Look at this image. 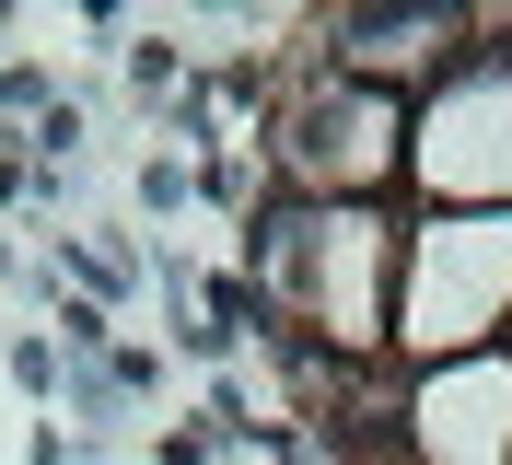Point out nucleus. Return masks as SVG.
<instances>
[{
    "instance_id": "1",
    "label": "nucleus",
    "mask_w": 512,
    "mask_h": 465,
    "mask_svg": "<svg viewBox=\"0 0 512 465\" xmlns=\"http://www.w3.org/2000/svg\"><path fill=\"white\" fill-rule=\"evenodd\" d=\"M396 210H315V198H268L245 233V303L280 349L326 372H396Z\"/></svg>"
},
{
    "instance_id": "2",
    "label": "nucleus",
    "mask_w": 512,
    "mask_h": 465,
    "mask_svg": "<svg viewBox=\"0 0 512 465\" xmlns=\"http://www.w3.org/2000/svg\"><path fill=\"white\" fill-rule=\"evenodd\" d=\"M256 152H268L280 198H315V210H396V198H408V93H373V82H350V70H326L315 47H303Z\"/></svg>"
},
{
    "instance_id": "3",
    "label": "nucleus",
    "mask_w": 512,
    "mask_h": 465,
    "mask_svg": "<svg viewBox=\"0 0 512 465\" xmlns=\"http://www.w3.org/2000/svg\"><path fill=\"white\" fill-rule=\"evenodd\" d=\"M512 349V210H408L396 245V372Z\"/></svg>"
},
{
    "instance_id": "4",
    "label": "nucleus",
    "mask_w": 512,
    "mask_h": 465,
    "mask_svg": "<svg viewBox=\"0 0 512 465\" xmlns=\"http://www.w3.org/2000/svg\"><path fill=\"white\" fill-rule=\"evenodd\" d=\"M408 198L419 210H512V24H489L408 105Z\"/></svg>"
},
{
    "instance_id": "5",
    "label": "nucleus",
    "mask_w": 512,
    "mask_h": 465,
    "mask_svg": "<svg viewBox=\"0 0 512 465\" xmlns=\"http://www.w3.org/2000/svg\"><path fill=\"white\" fill-rule=\"evenodd\" d=\"M396 465H512V349L408 372V407H396Z\"/></svg>"
},
{
    "instance_id": "6",
    "label": "nucleus",
    "mask_w": 512,
    "mask_h": 465,
    "mask_svg": "<svg viewBox=\"0 0 512 465\" xmlns=\"http://www.w3.org/2000/svg\"><path fill=\"white\" fill-rule=\"evenodd\" d=\"M315 35H326V47H315L326 70H350V82L408 93V105H419V93L489 35V12H419V0H408V12H326Z\"/></svg>"
},
{
    "instance_id": "7",
    "label": "nucleus",
    "mask_w": 512,
    "mask_h": 465,
    "mask_svg": "<svg viewBox=\"0 0 512 465\" xmlns=\"http://www.w3.org/2000/svg\"><path fill=\"white\" fill-rule=\"evenodd\" d=\"M128 93H140V105L175 93V35H140V47H128Z\"/></svg>"
},
{
    "instance_id": "8",
    "label": "nucleus",
    "mask_w": 512,
    "mask_h": 465,
    "mask_svg": "<svg viewBox=\"0 0 512 465\" xmlns=\"http://www.w3.org/2000/svg\"><path fill=\"white\" fill-rule=\"evenodd\" d=\"M12 384H24V396H59V384H70V361H59L47 338H12Z\"/></svg>"
}]
</instances>
